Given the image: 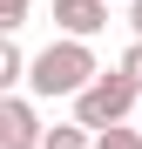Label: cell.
Listing matches in <instances>:
<instances>
[{
  "label": "cell",
  "instance_id": "obj_1",
  "mask_svg": "<svg viewBox=\"0 0 142 149\" xmlns=\"http://www.w3.org/2000/svg\"><path fill=\"white\" fill-rule=\"evenodd\" d=\"M95 74H102V61H95V47L88 41H47L41 54L27 61V95H68V102H75V95L95 81Z\"/></svg>",
  "mask_w": 142,
  "mask_h": 149
},
{
  "label": "cell",
  "instance_id": "obj_2",
  "mask_svg": "<svg viewBox=\"0 0 142 149\" xmlns=\"http://www.w3.org/2000/svg\"><path fill=\"white\" fill-rule=\"evenodd\" d=\"M129 115H142V88L129 81L122 68H102V74H95V81L75 95V122H81L88 136H102V129H122Z\"/></svg>",
  "mask_w": 142,
  "mask_h": 149
},
{
  "label": "cell",
  "instance_id": "obj_3",
  "mask_svg": "<svg viewBox=\"0 0 142 149\" xmlns=\"http://www.w3.org/2000/svg\"><path fill=\"white\" fill-rule=\"evenodd\" d=\"M47 129H41V115L27 95H0V149H41Z\"/></svg>",
  "mask_w": 142,
  "mask_h": 149
},
{
  "label": "cell",
  "instance_id": "obj_4",
  "mask_svg": "<svg viewBox=\"0 0 142 149\" xmlns=\"http://www.w3.org/2000/svg\"><path fill=\"white\" fill-rule=\"evenodd\" d=\"M54 27L68 41H95L108 27V0H54Z\"/></svg>",
  "mask_w": 142,
  "mask_h": 149
},
{
  "label": "cell",
  "instance_id": "obj_5",
  "mask_svg": "<svg viewBox=\"0 0 142 149\" xmlns=\"http://www.w3.org/2000/svg\"><path fill=\"white\" fill-rule=\"evenodd\" d=\"M27 61H34V54H20V41H7V47H0V88H7V95H20Z\"/></svg>",
  "mask_w": 142,
  "mask_h": 149
},
{
  "label": "cell",
  "instance_id": "obj_6",
  "mask_svg": "<svg viewBox=\"0 0 142 149\" xmlns=\"http://www.w3.org/2000/svg\"><path fill=\"white\" fill-rule=\"evenodd\" d=\"M41 149H95V136L81 129V122H61V129H47V142Z\"/></svg>",
  "mask_w": 142,
  "mask_h": 149
},
{
  "label": "cell",
  "instance_id": "obj_7",
  "mask_svg": "<svg viewBox=\"0 0 142 149\" xmlns=\"http://www.w3.org/2000/svg\"><path fill=\"white\" fill-rule=\"evenodd\" d=\"M95 149H142V122H122V129H102Z\"/></svg>",
  "mask_w": 142,
  "mask_h": 149
},
{
  "label": "cell",
  "instance_id": "obj_8",
  "mask_svg": "<svg viewBox=\"0 0 142 149\" xmlns=\"http://www.w3.org/2000/svg\"><path fill=\"white\" fill-rule=\"evenodd\" d=\"M27 7H34V0H0V34H20V27H27Z\"/></svg>",
  "mask_w": 142,
  "mask_h": 149
},
{
  "label": "cell",
  "instance_id": "obj_9",
  "mask_svg": "<svg viewBox=\"0 0 142 149\" xmlns=\"http://www.w3.org/2000/svg\"><path fill=\"white\" fill-rule=\"evenodd\" d=\"M115 68H122V74H129V81L142 88V41H129V54H122V61H115Z\"/></svg>",
  "mask_w": 142,
  "mask_h": 149
},
{
  "label": "cell",
  "instance_id": "obj_10",
  "mask_svg": "<svg viewBox=\"0 0 142 149\" xmlns=\"http://www.w3.org/2000/svg\"><path fill=\"white\" fill-rule=\"evenodd\" d=\"M129 34L142 41V0H129Z\"/></svg>",
  "mask_w": 142,
  "mask_h": 149
},
{
  "label": "cell",
  "instance_id": "obj_11",
  "mask_svg": "<svg viewBox=\"0 0 142 149\" xmlns=\"http://www.w3.org/2000/svg\"><path fill=\"white\" fill-rule=\"evenodd\" d=\"M135 122H142V115H135Z\"/></svg>",
  "mask_w": 142,
  "mask_h": 149
}]
</instances>
